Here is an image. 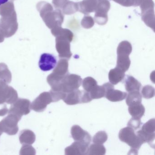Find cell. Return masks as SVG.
<instances>
[{
	"label": "cell",
	"mask_w": 155,
	"mask_h": 155,
	"mask_svg": "<svg viewBox=\"0 0 155 155\" xmlns=\"http://www.w3.org/2000/svg\"><path fill=\"white\" fill-rule=\"evenodd\" d=\"M15 12L14 3L12 1L6 2L0 7V15L2 17L11 15Z\"/></svg>",
	"instance_id": "cell-29"
},
{
	"label": "cell",
	"mask_w": 155,
	"mask_h": 155,
	"mask_svg": "<svg viewBox=\"0 0 155 155\" xmlns=\"http://www.w3.org/2000/svg\"><path fill=\"white\" fill-rule=\"evenodd\" d=\"M128 111L133 117L140 118L143 117L145 112V107L141 103L129 106Z\"/></svg>",
	"instance_id": "cell-22"
},
{
	"label": "cell",
	"mask_w": 155,
	"mask_h": 155,
	"mask_svg": "<svg viewBox=\"0 0 155 155\" xmlns=\"http://www.w3.org/2000/svg\"><path fill=\"white\" fill-rule=\"evenodd\" d=\"M20 142L21 144L31 145L36 140V136L34 132L30 130H21L19 135Z\"/></svg>",
	"instance_id": "cell-19"
},
{
	"label": "cell",
	"mask_w": 155,
	"mask_h": 155,
	"mask_svg": "<svg viewBox=\"0 0 155 155\" xmlns=\"http://www.w3.org/2000/svg\"><path fill=\"white\" fill-rule=\"evenodd\" d=\"M53 102L52 97L49 92H44L36 98L31 105V109L36 112H42L47 106Z\"/></svg>",
	"instance_id": "cell-11"
},
{
	"label": "cell",
	"mask_w": 155,
	"mask_h": 155,
	"mask_svg": "<svg viewBox=\"0 0 155 155\" xmlns=\"http://www.w3.org/2000/svg\"><path fill=\"white\" fill-rule=\"evenodd\" d=\"M71 135L75 141H80L89 145L91 140V135L87 131L78 125H74L71 128Z\"/></svg>",
	"instance_id": "cell-13"
},
{
	"label": "cell",
	"mask_w": 155,
	"mask_h": 155,
	"mask_svg": "<svg viewBox=\"0 0 155 155\" xmlns=\"http://www.w3.org/2000/svg\"><path fill=\"white\" fill-rule=\"evenodd\" d=\"M71 41L67 37L58 36L56 37V48L61 58L70 59L72 56L71 51L70 43Z\"/></svg>",
	"instance_id": "cell-9"
},
{
	"label": "cell",
	"mask_w": 155,
	"mask_h": 155,
	"mask_svg": "<svg viewBox=\"0 0 155 155\" xmlns=\"http://www.w3.org/2000/svg\"><path fill=\"white\" fill-rule=\"evenodd\" d=\"M143 132L147 134H155V119H151L142 126L141 130Z\"/></svg>",
	"instance_id": "cell-33"
},
{
	"label": "cell",
	"mask_w": 155,
	"mask_h": 155,
	"mask_svg": "<svg viewBox=\"0 0 155 155\" xmlns=\"http://www.w3.org/2000/svg\"><path fill=\"white\" fill-rule=\"evenodd\" d=\"M2 132L1 131V130H0V136H1L2 134Z\"/></svg>",
	"instance_id": "cell-44"
},
{
	"label": "cell",
	"mask_w": 155,
	"mask_h": 155,
	"mask_svg": "<svg viewBox=\"0 0 155 155\" xmlns=\"http://www.w3.org/2000/svg\"><path fill=\"white\" fill-rule=\"evenodd\" d=\"M106 149L102 144H94L89 147L88 154L90 155H103L106 154Z\"/></svg>",
	"instance_id": "cell-28"
},
{
	"label": "cell",
	"mask_w": 155,
	"mask_h": 155,
	"mask_svg": "<svg viewBox=\"0 0 155 155\" xmlns=\"http://www.w3.org/2000/svg\"><path fill=\"white\" fill-rule=\"evenodd\" d=\"M51 32L54 37L63 36L68 38L71 41H72L74 38V35L72 31L68 29L62 28L61 27L51 29Z\"/></svg>",
	"instance_id": "cell-26"
},
{
	"label": "cell",
	"mask_w": 155,
	"mask_h": 155,
	"mask_svg": "<svg viewBox=\"0 0 155 155\" xmlns=\"http://www.w3.org/2000/svg\"><path fill=\"white\" fill-rule=\"evenodd\" d=\"M141 125H142V123L140 118L133 117L130 120L127 124L128 127L131 128L133 130L138 129L140 128Z\"/></svg>",
	"instance_id": "cell-38"
},
{
	"label": "cell",
	"mask_w": 155,
	"mask_h": 155,
	"mask_svg": "<svg viewBox=\"0 0 155 155\" xmlns=\"http://www.w3.org/2000/svg\"><path fill=\"white\" fill-rule=\"evenodd\" d=\"M140 6L141 13L150 10L154 9V3L153 0H137L136 7Z\"/></svg>",
	"instance_id": "cell-31"
},
{
	"label": "cell",
	"mask_w": 155,
	"mask_h": 155,
	"mask_svg": "<svg viewBox=\"0 0 155 155\" xmlns=\"http://www.w3.org/2000/svg\"><path fill=\"white\" fill-rule=\"evenodd\" d=\"M126 97V103L128 106L141 103L142 100V96L138 91L129 92Z\"/></svg>",
	"instance_id": "cell-23"
},
{
	"label": "cell",
	"mask_w": 155,
	"mask_h": 155,
	"mask_svg": "<svg viewBox=\"0 0 155 155\" xmlns=\"http://www.w3.org/2000/svg\"><path fill=\"white\" fill-rule=\"evenodd\" d=\"M118 137L121 141L131 147L130 151H135L138 153V150L143 144L139 137L136 135L134 130L129 127L121 129Z\"/></svg>",
	"instance_id": "cell-3"
},
{
	"label": "cell",
	"mask_w": 155,
	"mask_h": 155,
	"mask_svg": "<svg viewBox=\"0 0 155 155\" xmlns=\"http://www.w3.org/2000/svg\"><path fill=\"white\" fill-rule=\"evenodd\" d=\"M108 138L107 133L104 131H99L93 137L92 141L95 144H103Z\"/></svg>",
	"instance_id": "cell-34"
},
{
	"label": "cell",
	"mask_w": 155,
	"mask_h": 155,
	"mask_svg": "<svg viewBox=\"0 0 155 155\" xmlns=\"http://www.w3.org/2000/svg\"><path fill=\"white\" fill-rule=\"evenodd\" d=\"M12 79V73L8 66L4 63H0V80L10 83L11 82Z\"/></svg>",
	"instance_id": "cell-25"
},
{
	"label": "cell",
	"mask_w": 155,
	"mask_h": 155,
	"mask_svg": "<svg viewBox=\"0 0 155 155\" xmlns=\"http://www.w3.org/2000/svg\"><path fill=\"white\" fill-rule=\"evenodd\" d=\"M82 87L85 91L90 92L97 85V81L91 77H87L82 81Z\"/></svg>",
	"instance_id": "cell-32"
},
{
	"label": "cell",
	"mask_w": 155,
	"mask_h": 155,
	"mask_svg": "<svg viewBox=\"0 0 155 155\" xmlns=\"http://www.w3.org/2000/svg\"><path fill=\"white\" fill-rule=\"evenodd\" d=\"M18 99L17 91L6 82L0 80V104H12Z\"/></svg>",
	"instance_id": "cell-7"
},
{
	"label": "cell",
	"mask_w": 155,
	"mask_h": 155,
	"mask_svg": "<svg viewBox=\"0 0 155 155\" xmlns=\"http://www.w3.org/2000/svg\"><path fill=\"white\" fill-rule=\"evenodd\" d=\"M37 9L49 28L51 29L61 27L64 21V17L60 10L58 9L54 10L51 4L43 1L37 4Z\"/></svg>",
	"instance_id": "cell-1"
},
{
	"label": "cell",
	"mask_w": 155,
	"mask_h": 155,
	"mask_svg": "<svg viewBox=\"0 0 155 155\" xmlns=\"http://www.w3.org/2000/svg\"><path fill=\"white\" fill-rule=\"evenodd\" d=\"M106 88L105 97L107 99L112 102H117L123 100L127 97L126 92L114 89L113 84L106 83L104 84Z\"/></svg>",
	"instance_id": "cell-12"
},
{
	"label": "cell",
	"mask_w": 155,
	"mask_h": 155,
	"mask_svg": "<svg viewBox=\"0 0 155 155\" xmlns=\"http://www.w3.org/2000/svg\"><path fill=\"white\" fill-rule=\"evenodd\" d=\"M82 79L78 75L69 74L66 75L61 81V91L68 93L78 89L81 86Z\"/></svg>",
	"instance_id": "cell-8"
},
{
	"label": "cell",
	"mask_w": 155,
	"mask_h": 155,
	"mask_svg": "<svg viewBox=\"0 0 155 155\" xmlns=\"http://www.w3.org/2000/svg\"><path fill=\"white\" fill-rule=\"evenodd\" d=\"M0 30H1V28H0Z\"/></svg>",
	"instance_id": "cell-46"
},
{
	"label": "cell",
	"mask_w": 155,
	"mask_h": 155,
	"mask_svg": "<svg viewBox=\"0 0 155 155\" xmlns=\"http://www.w3.org/2000/svg\"><path fill=\"white\" fill-rule=\"evenodd\" d=\"M92 100L89 92L77 89L66 93L63 100L68 105H74L79 103H88Z\"/></svg>",
	"instance_id": "cell-5"
},
{
	"label": "cell",
	"mask_w": 155,
	"mask_h": 155,
	"mask_svg": "<svg viewBox=\"0 0 155 155\" xmlns=\"http://www.w3.org/2000/svg\"><path fill=\"white\" fill-rule=\"evenodd\" d=\"M78 11V2L68 1L62 8V12L65 15H71Z\"/></svg>",
	"instance_id": "cell-30"
},
{
	"label": "cell",
	"mask_w": 155,
	"mask_h": 155,
	"mask_svg": "<svg viewBox=\"0 0 155 155\" xmlns=\"http://www.w3.org/2000/svg\"><path fill=\"white\" fill-rule=\"evenodd\" d=\"M106 88L105 85L98 86L97 85L90 92H89L92 99H98L105 97Z\"/></svg>",
	"instance_id": "cell-27"
},
{
	"label": "cell",
	"mask_w": 155,
	"mask_h": 155,
	"mask_svg": "<svg viewBox=\"0 0 155 155\" xmlns=\"http://www.w3.org/2000/svg\"><path fill=\"white\" fill-rule=\"evenodd\" d=\"M68 61L66 59L62 58L58 62L52 73L61 77H64L68 73Z\"/></svg>",
	"instance_id": "cell-18"
},
{
	"label": "cell",
	"mask_w": 155,
	"mask_h": 155,
	"mask_svg": "<svg viewBox=\"0 0 155 155\" xmlns=\"http://www.w3.org/2000/svg\"><path fill=\"white\" fill-rule=\"evenodd\" d=\"M0 28L6 38H10L16 33L18 28L16 12L11 15L2 17L0 19Z\"/></svg>",
	"instance_id": "cell-4"
},
{
	"label": "cell",
	"mask_w": 155,
	"mask_h": 155,
	"mask_svg": "<svg viewBox=\"0 0 155 155\" xmlns=\"http://www.w3.org/2000/svg\"><path fill=\"white\" fill-rule=\"evenodd\" d=\"M132 46L130 42L127 41H121L117 49V68L126 72L129 68L130 60L129 55L132 51Z\"/></svg>",
	"instance_id": "cell-2"
},
{
	"label": "cell",
	"mask_w": 155,
	"mask_h": 155,
	"mask_svg": "<svg viewBox=\"0 0 155 155\" xmlns=\"http://www.w3.org/2000/svg\"><path fill=\"white\" fill-rule=\"evenodd\" d=\"M95 24V21L92 17L91 16H85L81 21V25L85 29H90L93 27Z\"/></svg>",
	"instance_id": "cell-36"
},
{
	"label": "cell",
	"mask_w": 155,
	"mask_h": 155,
	"mask_svg": "<svg viewBox=\"0 0 155 155\" xmlns=\"http://www.w3.org/2000/svg\"><path fill=\"white\" fill-rule=\"evenodd\" d=\"M78 11L85 15H88L95 12L97 4V0H83L78 2Z\"/></svg>",
	"instance_id": "cell-16"
},
{
	"label": "cell",
	"mask_w": 155,
	"mask_h": 155,
	"mask_svg": "<svg viewBox=\"0 0 155 155\" xmlns=\"http://www.w3.org/2000/svg\"><path fill=\"white\" fill-rule=\"evenodd\" d=\"M142 20L150 28L155 31V14L154 9L150 10L141 14Z\"/></svg>",
	"instance_id": "cell-21"
},
{
	"label": "cell",
	"mask_w": 155,
	"mask_h": 155,
	"mask_svg": "<svg viewBox=\"0 0 155 155\" xmlns=\"http://www.w3.org/2000/svg\"><path fill=\"white\" fill-rule=\"evenodd\" d=\"M107 15H95L94 20L97 24L100 25H104L108 21Z\"/></svg>",
	"instance_id": "cell-40"
},
{
	"label": "cell",
	"mask_w": 155,
	"mask_h": 155,
	"mask_svg": "<svg viewBox=\"0 0 155 155\" xmlns=\"http://www.w3.org/2000/svg\"><path fill=\"white\" fill-rule=\"evenodd\" d=\"M20 154L21 155H34L36 154V150L32 146L26 144L21 147Z\"/></svg>",
	"instance_id": "cell-37"
},
{
	"label": "cell",
	"mask_w": 155,
	"mask_h": 155,
	"mask_svg": "<svg viewBox=\"0 0 155 155\" xmlns=\"http://www.w3.org/2000/svg\"><path fill=\"white\" fill-rule=\"evenodd\" d=\"M121 6L126 7H136L137 0H112Z\"/></svg>",
	"instance_id": "cell-39"
},
{
	"label": "cell",
	"mask_w": 155,
	"mask_h": 155,
	"mask_svg": "<svg viewBox=\"0 0 155 155\" xmlns=\"http://www.w3.org/2000/svg\"><path fill=\"white\" fill-rule=\"evenodd\" d=\"M8 112L7 105L4 104H0V116H5Z\"/></svg>",
	"instance_id": "cell-42"
},
{
	"label": "cell",
	"mask_w": 155,
	"mask_h": 155,
	"mask_svg": "<svg viewBox=\"0 0 155 155\" xmlns=\"http://www.w3.org/2000/svg\"><path fill=\"white\" fill-rule=\"evenodd\" d=\"M125 73L123 71L117 67L110 70L108 74L110 82L113 85H117L123 80L125 77Z\"/></svg>",
	"instance_id": "cell-17"
},
{
	"label": "cell",
	"mask_w": 155,
	"mask_h": 155,
	"mask_svg": "<svg viewBox=\"0 0 155 155\" xmlns=\"http://www.w3.org/2000/svg\"><path fill=\"white\" fill-rule=\"evenodd\" d=\"M141 93L143 97L146 99H150L154 97L155 90L151 86L147 85L143 88Z\"/></svg>",
	"instance_id": "cell-35"
},
{
	"label": "cell",
	"mask_w": 155,
	"mask_h": 155,
	"mask_svg": "<svg viewBox=\"0 0 155 155\" xmlns=\"http://www.w3.org/2000/svg\"><path fill=\"white\" fill-rule=\"evenodd\" d=\"M125 86L126 91L129 92L135 91H139L141 84L134 77L127 76L125 80Z\"/></svg>",
	"instance_id": "cell-20"
},
{
	"label": "cell",
	"mask_w": 155,
	"mask_h": 155,
	"mask_svg": "<svg viewBox=\"0 0 155 155\" xmlns=\"http://www.w3.org/2000/svg\"><path fill=\"white\" fill-rule=\"evenodd\" d=\"M89 145L80 141H76L65 150L66 155H87Z\"/></svg>",
	"instance_id": "cell-14"
},
{
	"label": "cell",
	"mask_w": 155,
	"mask_h": 155,
	"mask_svg": "<svg viewBox=\"0 0 155 155\" xmlns=\"http://www.w3.org/2000/svg\"><path fill=\"white\" fill-rule=\"evenodd\" d=\"M31 102L27 99L20 98L12 103L8 113H12L21 119L23 115L28 114L30 112Z\"/></svg>",
	"instance_id": "cell-10"
},
{
	"label": "cell",
	"mask_w": 155,
	"mask_h": 155,
	"mask_svg": "<svg viewBox=\"0 0 155 155\" xmlns=\"http://www.w3.org/2000/svg\"><path fill=\"white\" fill-rule=\"evenodd\" d=\"M110 4L108 0H97V4L95 10V14L107 15L110 9Z\"/></svg>",
	"instance_id": "cell-24"
},
{
	"label": "cell",
	"mask_w": 155,
	"mask_h": 155,
	"mask_svg": "<svg viewBox=\"0 0 155 155\" xmlns=\"http://www.w3.org/2000/svg\"><path fill=\"white\" fill-rule=\"evenodd\" d=\"M21 118L12 113L8 115L0 121V130L9 135H15L18 131V123Z\"/></svg>",
	"instance_id": "cell-6"
},
{
	"label": "cell",
	"mask_w": 155,
	"mask_h": 155,
	"mask_svg": "<svg viewBox=\"0 0 155 155\" xmlns=\"http://www.w3.org/2000/svg\"><path fill=\"white\" fill-rule=\"evenodd\" d=\"M69 0H52V3L56 8H61Z\"/></svg>",
	"instance_id": "cell-41"
},
{
	"label": "cell",
	"mask_w": 155,
	"mask_h": 155,
	"mask_svg": "<svg viewBox=\"0 0 155 155\" xmlns=\"http://www.w3.org/2000/svg\"><path fill=\"white\" fill-rule=\"evenodd\" d=\"M57 64L55 56L49 53H44L41 56L39 61V67L41 70L49 71L54 68Z\"/></svg>",
	"instance_id": "cell-15"
},
{
	"label": "cell",
	"mask_w": 155,
	"mask_h": 155,
	"mask_svg": "<svg viewBox=\"0 0 155 155\" xmlns=\"http://www.w3.org/2000/svg\"><path fill=\"white\" fill-rule=\"evenodd\" d=\"M11 1H14V0H11Z\"/></svg>",
	"instance_id": "cell-45"
},
{
	"label": "cell",
	"mask_w": 155,
	"mask_h": 155,
	"mask_svg": "<svg viewBox=\"0 0 155 155\" xmlns=\"http://www.w3.org/2000/svg\"><path fill=\"white\" fill-rule=\"evenodd\" d=\"M8 0H0V6L8 2Z\"/></svg>",
	"instance_id": "cell-43"
}]
</instances>
